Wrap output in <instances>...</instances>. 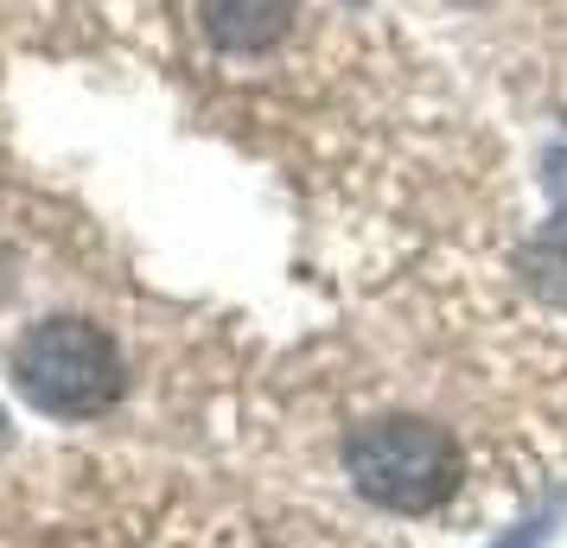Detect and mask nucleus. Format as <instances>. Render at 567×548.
I'll use <instances>...</instances> for the list:
<instances>
[{"label": "nucleus", "mask_w": 567, "mask_h": 548, "mask_svg": "<svg viewBox=\"0 0 567 548\" xmlns=\"http://www.w3.org/2000/svg\"><path fill=\"white\" fill-rule=\"evenodd\" d=\"M13 383L32 409L58 421H90L128 390V364L96 319H39L13 344Z\"/></svg>", "instance_id": "f257e3e1"}, {"label": "nucleus", "mask_w": 567, "mask_h": 548, "mask_svg": "<svg viewBox=\"0 0 567 548\" xmlns=\"http://www.w3.org/2000/svg\"><path fill=\"white\" fill-rule=\"evenodd\" d=\"M344 472H351V485L370 504L402 510V517H427L460 485V446H453L446 427H434L421 415H383V421L351 427Z\"/></svg>", "instance_id": "f03ea898"}, {"label": "nucleus", "mask_w": 567, "mask_h": 548, "mask_svg": "<svg viewBox=\"0 0 567 548\" xmlns=\"http://www.w3.org/2000/svg\"><path fill=\"white\" fill-rule=\"evenodd\" d=\"M300 20V0H198V27L217 52L256 58L268 45H281Z\"/></svg>", "instance_id": "7ed1b4c3"}, {"label": "nucleus", "mask_w": 567, "mask_h": 548, "mask_svg": "<svg viewBox=\"0 0 567 548\" xmlns=\"http://www.w3.org/2000/svg\"><path fill=\"white\" fill-rule=\"evenodd\" d=\"M516 268H523V281H529L536 293H548L555 307H567V210L542 236H529V242H523Z\"/></svg>", "instance_id": "20e7f679"}, {"label": "nucleus", "mask_w": 567, "mask_h": 548, "mask_svg": "<svg viewBox=\"0 0 567 548\" xmlns=\"http://www.w3.org/2000/svg\"><path fill=\"white\" fill-rule=\"evenodd\" d=\"M548 192H555V205L567 210V147H555V154H548Z\"/></svg>", "instance_id": "39448f33"}, {"label": "nucleus", "mask_w": 567, "mask_h": 548, "mask_svg": "<svg viewBox=\"0 0 567 548\" xmlns=\"http://www.w3.org/2000/svg\"><path fill=\"white\" fill-rule=\"evenodd\" d=\"M0 446H7V409H0Z\"/></svg>", "instance_id": "423d86ee"}]
</instances>
